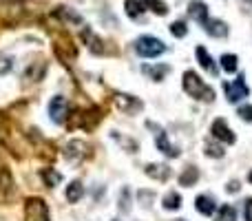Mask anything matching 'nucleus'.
<instances>
[{"instance_id": "obj_1", "label": "nucleus", "mask_w": 252, "mask_h": 221, "mask_svg": "<svg viewBox=\"0 0 252 221\" xmlns=\"http://www.w3.org/2000/svg\"><path fill=\"white\" fill-rule=\"evenodd\" d=\"M184 91L190 97H195V100H206V102L215 100V91L206 87L204 80H201L195 71H186V73H184Z\"/></svg>"}, {"instance_id": "obj_2", "label": "nucleus", "mask_w": 252, "mask_h": 221, "mask_svg": "<svg viewBox=\"0 0 252 221\" xmlns=\"http://www.w3.org/2000/svg\"><path fill=\"white\" fill-rule=\"evenodd\" d=\"M135 51L142 58H157L166 51V44L159 38H153V35H139L135 40Z\"/></svg>"}, {"instance_id": "obj_3", "label": "nucleus", "mask_w": 252, "mask_h": 221, "mask_svg": "<svg viewBox=\"0 0 252 221\" xmlns=\"http://www.w3.org/2000/svg\"><path fill=\"white\" fill-rule=\"evenodd\" d=\"M25 221H49V208L42 199H27L25 204Z\"/></svg>"}, {"instance_id": "obj_4", "label": "nucleus", "mask_w": 252, "mask_h": 221, "mask_svg": "<svg viewBox=\"0 0 252 221\" xmlns=\"http://www.w3.org/2000/svg\"><path fill=\"white\" fill-rule=\"evenodd\" d=\"M223 91H226L228 102H232V104L244 100V97H248V93H250L244 82V75H239V80H235V82H223Z\"/></svg>"}, {"instance_id": "obj_5", "label": "nucleus", "mask_w": 252, "mask_h": 221, "mask_svg": "<svg viewBox=\"0 0 252 221\" xmlns=\"http://www.w3.org/2000/svg\"><path fill=\"white\" fill-rule=\"evenodd\" d=\"M146 126L151 130H155V142H157V148H159L164 155H168V157H179V151L173 146V144L166 139V133H164V128H159V126L155 124V122H146Z\"/></svg>"}, {"instance_id": "obj_6", "label": "nucleus", "mask_w": 252, "mask_h": 221, "mask_svg": "<svg viewBox=\"0 0 252 221\" xmlns=\"http://www.w3.org/2000/svg\"><path fill=\"white\" fill-rule=\"evenodd\" d=\"M66 113H69V102H66V97L56 95L49 102V115H51V120L56 122V124H62V122L66 120Z\"/></svg>"}, {"instance_id": "obj_7", "label": "nucleus", "mask_w": 252, "mask_h": 221, "mask_svg": "<svg viewBox=\"0 0 252 221\" xmlns=\"http://www.w3.org/2000/svg\"><path fill=\"white\" fill-rule=\"evenodd\" d=\"M213 137L219 139V142H223V144H235V139H237L235 133L228 128L226 120H221V117L213 122Z\"/></svg>"}, {"instance_id": "obj_8", "label": "nucleus", "mask_w": 252, "mask_h": 221, "mask_svg": "<svg viewBox=\"0 0 252 221\" xmlns=\"http://www.w3.org/2000/svg\"><path fill=\"white\" fill-rule=\"evenodd\" d=\"M115 104H118L120 111H122V113H128V115H133V113H139V111H142V102H139L137 97L124 95V93H118V95H115Z\"/></svg>"}, {"instance_id": "obj_9", "label": "nucleus", "mask_w": 252, "mask_h": 221, "mask_svg": "<svg viewBox=\"0 0 252 221\" xmlns=\"http://www.w3.org/2000/svg\"><path fill=\"white\" fill-rule=\"evenodd\" d=\"M201 27H204L206 33L213 35V38H226L228 35V27L223 25L221 20H206Z\"/></svg>"}, {"instance_id": "obj_10", "label": "nucleus", "mask_w": 252, "mask_h": 221, "mask_svg": "<svg viewBox=\"0 0 252 221\" xmlns=\"http://www.w3.org/2000/svg\"><path fill=\"white\" fill-rule=\"evenodd\" d=\"M146 175L157 182H168L170 179V168L168 166H161V164H148L146 166Z\"/></svg>"}, {"instance_id": "obj_11", "label": "nucleus", "mask_w": 252, "mask_h": 221, "mask_svg": "<svg viewBox=\"0 0 252 221\" xmlns=\"http://www.w3.org/2000/svg\"><path fill=\"white\" fill-rule=\"evenodd\" d=\"M188 13H190V18H195L199 25H204V22L208 20V7H206L204 2H199V0L190 2V9H188Z\"/></svg>"}, {"instance_id": "obj_12", "label": "nucleus", "mask_w": 252, "mask_h": 221, "mask_svg": "<svg viewBox=\"0 0 252 221\" xmlns=\"http://www.w3.org/2000/svg\"><path fill=\"white\" fill-rule=\"evenodd\" d=\"M195 208H197V213H201V215H213L215 210H217V206H215V201L210 199V197H206V195H199L197 197V201H195Z\"/></svg>"}, {"instance_id": "obj_13", "label": "nucleus", "mask_w": 252, "mask_h": 221, "mask_svg": "<svg viewBox=\"0 0 252 221\" xmlns=\"http://www.w3.org/2000/svg\"><path fill=\"white\" fill-rule=\"evenodd\" d=\"M197 60H199V64L201 66H204V69L206 71H208V73H217V66H215V62H213V58H210L208 56V51H206V49L204 47H197Z\"/></svg>"}, {"instance_id": "obj_14", "label": "nucleus", "mask_w": 252, "mask_h": 221, "mask_svg": "<svg viewBox=\"0 0 252 221\" xmlns=\"http://www.w3.org/2000/svg\"><path fill=\"white\" fill-rule=\"evenodd\" d=\"M144 73H146V75H151V80H155V82H161V80H164V75L166 73H168V64H157V66H144Z\"/></svg>"}, {"instance_id": "obj_15", "label": "nucleus", "mask_w": 252, "mask_h": 221, "mask_svg": "<svg viewBox=\"0 0 252 221\" xmlns=\"http://www.w3.org/2000/svg\"><path fill=\"white\" fill-rule=\"evenodd\" d=\"M84 195V188L80 182H71L69 186H66V201L69 204H75V201H80V197Z\"/></svg>"}, {"instance_id": "obj_16", "label": "nucleus", "mask_w": 252, "mask_h": 221, "mask_svg": "<svg viewBox=\"0 0 252 221\" xmlns=\"http://www.w3.org/2000/svg\"><path fill=\"white\" fill-rule=\"evenodd\" d=\"M197 179H199V170H197L195 166H188V168L179 175V184H182V186H192Z\"/></svg>"}, {"instance_id": "obj_17", "label": "nucleus", "mask_w": 252, "mask_h": 221, "mask_svg": "<svg viewBox=\"0 0 252 221\" xmlns=\"http://www.w3.org/2000/svg\"><path fill=\"white\" fill-rule=\"evenodd\" d=\"M179 206H182V197H179L177 192H168V195L164 197V208L166 210H179Z\"/></svg>"}, {"instance_id": "obj_18", "label": "nucleus", "mask_w": 252, "mask_h": 221, "mask_svg": "<svg viewBox=\"0 0 252 221\" xmlns=\"http://www.w3.org/2000/svg\"><path fill=\"white\" fill-rule=\"evenodd\" d=\"M42 179L47 182V186H58L60 184V179H62V175L60 173H56V170H51V168H44L42 170Z\"/></svg>"}, {"instance_id": "obj_19", "label": "nucleus", "mask_w": 252, "mask_h": 221, "mask_svg": "<svg viewBox=\"0 0 252 221\" xmlns=\"http://www.w3.org/2000/svg\"><path fill=\"white\" fill-rule=\"evenodd\" d=\"M144 2V9H153V11L157 13V16H164L168 9H166V4L161 2V0H142Z\"/></svg>"}, {"instance_id": "obj_20", "label": "nucleus", "mask_w": 252, "mask_h": 221, "mask_svg": "<svg viewBox=\"0 0 252 221\" xmlns=\"http://www.w3.org/2000/svg\"><path fill=\"white\" fill-rule=\"evenodd\" d=\"M215 221H237V210L232 206H221V210H219Z\"/></svg>"}, {"instance_id": "obj_21", "label": "nucleus", "mask_w": 252, "mask_h": 221, "mask_svg": "<svg viewBox=\"0 0 252 221\" xmlns=\"http://www.w3.org/2000/svg\"><path fill=\"white\" fill-rule=\"evenodd\" d=\"M126 13L130 18H139L144 13V4H139L137 0H126Z\"/></svg>"}, {"instance_id": "obj_22", "label": "nucleus", "mask_w": 252, "mask_h": 221, "mask_svg": "<svg viewBox=\"0 0 252 221\" xmlns=\"http://www.w3.org/2000/svg\"><path fill=\"white\" fill-rule=\"evenodd\" d=\"M221 66L228 71V73H235L237 71V56H232V53L221 56Z\"/></svg>"}, {"instance_id": "obj_23", "label": "nucleus", "mask_w": 252, "mask_h": 221, "mask_svg": "<svg viewBox=\"0 0 252 221\" xmlns=\"http://www.w3.org/2000/svg\"><path fill=\"white\" fill-rule=\"evenodd\" d=\"M13 69V58L7 53H0V75H7Z\"/></svg>"}, {"instance_id": "obj_24", "label": "nucleus", "mask_w": 252, "mask_h": 221, "mask_svg": "<svg viewBox=\"0 0 252 221\" xmlns=\"http://www.w3.org/2000/svg\"><path fill=\"white\" fill-rule=\"evenodd\" d=\"M170 31H173V35H177V38H184V35H186V31H188V27L184 25V22H173V25H170Z\"/></svg>"}, {"instance_id": "obj_25", "label": "nucleus", "mask_w": 252, "mask_h": 221, "mask_svg": "<svg viewBox=\"0 0 252 221\" xmlns=\"http://www.w3.org/2000/svg\"><path fill=\"white\" fill-rule=\"evenodd\" d=\"M139 204L142 206H151L153 204V199H155V195H153L151 190H139Z\"/></svg>"}, {"instance_id": "obj_26", "label": "nucleus", "mask_w": 252, "mask_h": 221, "mask_svg": "<svg viewBox=\"0 0 252 221\" xmlns=\"http://www.w3.org/2000/svg\"><path fill=\"white\" fill-rule=\"evenodd\" d=\"M206 155H210V157H221V155H223V148L217 146V144H206Z\"/></svg>"}, {"instance_id": "obj_27", "label": "nucleus", "mask_w": 252, "mask_h": 221, "mask_svg": "<svg viewBox=\"0 0 252 221\" xmlns=\"http://www.w3.org/2000/svg\"><path fill=\"white\" fill-rule=\"evenodd\" d=\"M120 210L126 213L128 210V188H124L122 190V199H120Z\"/></svg>"}, {"instance_id": "obj_28", "label": "nucleus", "mask_w": 252, "mask_h": 221, "mask_svg": "<svg viewBox=\"0 0 252 221\" xmlns=\"http://www.w3.org/2000/svg\"><path fill=\"white\" fill-rule=\"evenodd\" d=\"M239 115L244 117L246 122H252V106H241V109H239Z\"/></svg>"}, {"instance_id": "obj_29", "label": "nucleus", "mask_w": 252, "mask_h": 221, "mask_svg": "<svg viewBox=\"0 0 252 221\" xmlns=\"http://www.w3.org/2000/svg\"><path fill=\"white\" fill-rule=\"evenodd\" d=\"M244 215H246V221H252V199H246V204H244Z\"/></svg>"}, {"instance_id": "obj_30", "label": "nucleus", "mask_w": 252, "mask_h": 221, "mask_svg": "<svg viewBox=\"0 0 252 221\" xmlns=\"http://www.w3.org/2000/svg\"><path fill=\"white\" fill-rule=\"evenodd\" d=\"M239 182H230V184H228V192H237V190H239Z\"/></svg>"}, {"instance_id": "obj_31", "label": "nucleus", "mask_w": 252, "mask_h": 221, "mask_svg": "<svg viewBox=\"0 0 252 221\" xmlns=\"http://www.w3.org/2000/svg\"><path fill=\"white\" fill-rule=\"evenodd\" d=\"M248 182H250V184H252V173H250V175H248Z\"/></svg>"}, {"instance_id": "obj_32", "label": "nucleus", "mask_w": 252, "mask_h": 221, "mask_svg": "<svg viewBox=\"0 0 252 221\" xmlns=\"http://www.w3.org/2000/svg\"><path fill=\"white\" fill-rule=\"evenodd\" d=\"M246 2H250V4H252V0H246Z\"/></svg>"}, {"instance_id": "obj_33", "label": "nucleus", "mask_w": 252, "mask_h": 221, "mask_svg": "<svg viewBox=\"0 0 252 221\" xmlns=\"http://www.w3.org/2000/svg\"><path fill=\"white\" fill-rule=\"evenodd\" d=\"M177 221H184V219H177Z\"/></svg>"}]
</instances>
